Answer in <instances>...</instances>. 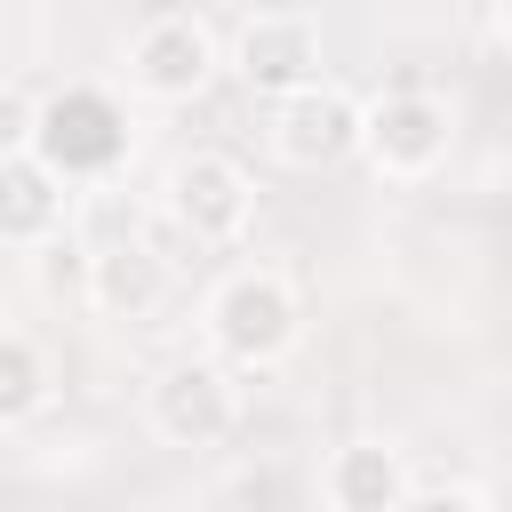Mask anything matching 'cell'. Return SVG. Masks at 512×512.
Listing matches in <instances>:
<instances>
[{
	"label": "cell",
	"instance_id": "6da1fadb",
	"mask_svg": "<svg viewBox=\"0 0 512 512\" xmlns=\"http://www.w3.org/2000/svg\"><path fill=\"white\" fill-rule=\"evenodd\" d=\"M24 152H32L48 176H64V184H96V176H112V168L128 160V112H120L112 88L72 80V88L40 96Z\"/></svg>",
	"mask_w": 512,
	"mask_h": 512
},
{
	"label": "cell",
	"instance_id": "7a4b0ae2",
	"mask_svg": "<svg viewBox=\"0 0 512 512\" xmlns=\"http://www.w3.org/2000/svg\"><path fill=\"white\" fill-rule=\"evenodd\" d=\"M296 336H304V304H296V288L280 272L248 264V272L216 280V296H208V344H216L224 368H272V360L296 352Z\"/></svg>",
	"mask_w": 512,
	"mask_h": 512
},
{
	"label": "cell",
	"instance_id": "3957f363",
	"mask_svg": "<svg viewBox=\"0 0 512 512\" xmlns=\"http://www.w3.org/2000/svg\"><path fill=\"white\" fill-rule=\"evenodd\" d=\"M448 104L432 88H384L376 104H360V160L392 184H416L448 160Z\"/></svg>",
	"mask_w": 512,
	"mask_h": 512
},
{
	"label": "cell",
	"instance_id": "277c9868",
	"mask_svg": "<svg viewBox=\"0 0 512 512\" xmlns=\"http://www.w3.org/2000/svg\"><path fill=\"white\" fill-rule=\"evenodd\" d=\"M232 80L248 88V96H264V104H288V96H304V88H320V24L312 16H296V8H264V16H248L240 32H232Z\"/></svg>",
	"mask_w": 512,
	"mask_h": 512
},
{
	"label": "cell",
	"instance_id": "5b68a950",
	"mask_svg": "<svg viewBox=\"0 0 512 512\" xmlns=\"http://www.w3.org/2000/svg\"><path fill=\"white\" fill-rule=\"evenodd\" d=\"M216 72H224V48H216V32H208L200 16H184V8L136 24V40H128V88L152 96V104H192V96H208Z\"/></svg>",
	"mask_w": 512,
	"mask_h": 512
},
{
	"label": "cell",
	"instance_id": "8992f818",
	"mask_svg": "<svg viewBox=\"0 0 512 512\" xmlns=\"http://www.w3.org/2000/svg\"><path fill=\"white\" fill-rule=\"evenodd\" d=\"M144 416H152L160 448H216L240 424V384H232L224 360H176V368L152 376Z\"/></svg>",
	"mask_w": 512,
	"mask_h": 512
},
{
	"label": "cell",
	"instance_id": "52a82bcc",
	"mask_svg": "<svg viewBox=\"0 0 512 512\" xmlns=\"http://www.w3.org/2000/svg\"><path fill=\"white\" fill-rule=\"evenodd\" d=\"M168 216L200 240V248H224L248 232L256 216V176L232 160V152H184L168 168Z\"/></svg>",
	"mask_w": 512,
	"mask_h": 512
},
{
	"label": "cell",
	"instance_id": "ba28073f",
	"mask_svg": "<svg viewBox=\"0 0 512 512\" xmlns=\"http://www.w3.org/2000/svg\"><path fill=\"white\" fill-rule=\"evenodd\" d=\"M272 152H280L288 168H336V160H352V152H360V104H352L336 80L272 104Z\"/></svg>",
	"mask_w": 512,
	"mask_h": 512
},
{
	"label": "cell",
	"instance_id": "9c48e42d",
	"mask_svg": "<svg viewBox=\"0 0 512 512\" xmlns=\"http://www.w3.org/2000/svg\"><path fill=\"white\" fill-rule=\"evenodd\" d=\"M88 312L96 320H112V328H128V320H152L160 304H168V264L144 248V240H104L96 256H88Z\"/></svg>",
	"mask_w": 512,
	"mask_h": 512
},
{
	"label": "cell",
	"instance_id": "30bf717a",
	"mask_svg": "<svg viewBox=\"0 0 512 512\" xmlns=\"http://www.w3.org/2000/svg\"><path fill=\"white\" fill-rule=\"evenodd\" d=\"M408 456L392 448V440H344V448H328V464H320V496H328V512H400L408 504Z\"/></svg>",
	"mask_w": 512,
	"mask_h": 512
},
{
	"label": "cell",
	"instance_id": "8fae6325",
	"mask_svg": "<svg viewBox=\"0 0 512 512\" xmlns=\"http://www.w3.org/2000/svg\"><path fill=\"white\" fill-rule=\"evenodd\" d=\"M72 216V184L48 176L32 152H8L0 160V248H56Z\"/></svg>",
	"mask_w": 512,
	"mask_h": 512
},
{
	"label": "cell",
	"instance_id": "7c38bea8",
	"mask_svg": "<svg viewBox=\"0 0 512 512\" xmlns=\"http://www.w3.org/2000/svg\"><path fill=\"white\" fill-rule=\"evenodd\" d=\"M56 376H48V352L24 336V328H0V432L8 424H32L48 408Z\"/></svg>",
	"mask_w": 512,
	"mask_h": 512
},
{
	"label": "cell",
	"instance_id": "4fadbf2b",
	"mask_svg": "<svg viewBox=\"0 0 512 512\" xmlns=\"http://www.w3.org/2000/svg\"><path fill=\"white\" fill-rule=\"evenodd\" d=\"M400 512H488V496H480V488H448V480H440V488H408V504H400Z\"/></svg>",
	"mask_w": 512,
	"mask_h": 512
},
{
	"label": "cell",
	"instance_id": "5bb4252c",
	"mask_svg": "<svg viewBox=\"0 0 512 512\" xmlns=\"http://www.w3.org/2000/svg\"><path fill=\"white\" fill-rule=\"evenodd\" d=\"M32 112H40V104H24L16 88H0V160L32 144Z\"/></svg>",
	"mask_w": 512,
	"mask_h": 512
},
{
	"label": "cell",
	"instance_id": "9a60e30c",
	"mask_svg": "<svg viewBox=\"0 0 512 512\" xmlns=\"http://www.w3.org/2000/svg\"><path fill=\"white\" fill-rule=\"evenodd\" d=\"M496 40L512 48V0H496Z\"/></svg>",
	"mask_w": 512,
	"mask_h": 512
}]
</instances>
